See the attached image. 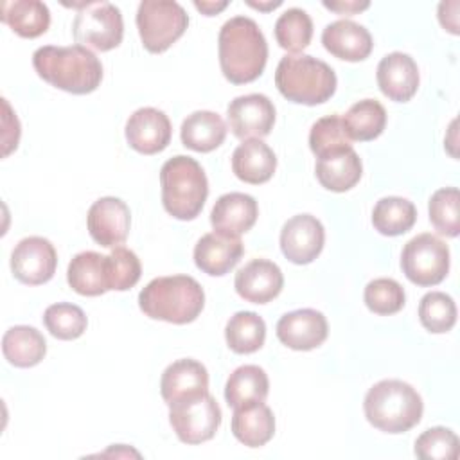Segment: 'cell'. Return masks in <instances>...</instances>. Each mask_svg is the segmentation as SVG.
I'll list each match as a JSON object with an SVG mask.
<instances>
[{"label": "cell", "mask_w": 460, "mask_h": 460, "mask_svg": "<svg viewBox=\"0 0 460 460\" xmlns=\"http://www.w3.org/2000/svg\"><path fill=\"white\" fill-rule=\"evenodd\" d=\"M228 5V2L226 0H223V2H194V7L198 9V11H201L205 16H214V14H217L219 11H223L225 7Z\"/></svg>", "instance_id": "cell-43"}, {"label": "cell", "mask_w": 460, "mask_h": 460, "mask_svg": "<svg viewBox=\"0 0 460 460\" xmlns=\"http://www.w3.org/2000/svg\"><path fill=\"white\" fill-rule=\"evenodd\" d=\"M377 84L385 97L395 102H408L419 88V66L404 52H390L377 65Z\"/></svg>", "instance_id": "cell-18"}, {"label": "cell", "mask_w": 460, "mask_h": 460, "mask_svg": "<svg viewBox=\"0 0 460 460\" xmlns=\"http://www.w3.org/2000/svg\"><path fill=\"white\" fill-rule=\"evenodd\" d=\"M270 392L268 374L257 365H243L235 368L225 385V399L228 406L237 408L248 402H264Z\"/></svg>", "instance_id": "cell-30"}, {"label": "cell", "mask_w": 460, "mask_h": 460, "mask_svg": "<svg viewBox=\"0 0 460 460\" xmlns=\"http://www.w3.org/2000/svg\"><path fill=\"white\" fill-rule=\"evenodd\" d=\"M401 268L410 282L422 288L437 286L449 271V248L433 234H419L404 244Z\"/></svg>", "instance_id": "cell-9"}, {"label": "cell", "mask_w": 460, "mask_h": 460, "mask_svg": "<svg viewBox=\"0 0 460 460\" xmlns=\"http://www.w3.org/2000/svg\"><path fill=\"white\" fill-rule=\"evenodd\" d=\"M275 86L288 101L314 106L334 95L336 74L325 61L309 54H289L277 65Z\"/></svg>", "instance_id": "cell-5"}, {"label": "cell", "mask_w": 460, "mask_h": 460, "mask_svg": "<svg viewBox=\"0 0 460 460\" xmlns=\"http://www.w3.org/2000/svg\"><path fill=\"white\" fill-rule=\"evenodd\" d=\"M341 120L350 140L368 142L385 131L386 110L376 99H363L352 104Z\"/></svg>", "instance_id": "cell-31"}, {"label": "cell", "mask_w": 460, "mask_h": 460, "mask_svg": "<svg viewBox=\"0 0 460 460\" xmlns=\"http://www.w3.org/2000/svg\"><path fill=\"white\" fill-rule=\"evenodd\" d=\"M367 307L376 314H395L406 304L402 286L394 279H374L367 284L363 293Z\"/></svg>", "instance_id": "cell-39"}, {"label": "cell", "mask_w": 460, "mask_h": 460, "mask_svg": "<svg viewBox=\"0 0 460 460\" xmlns=\"http://www.w3.org/2000/svg\"><path fill=\"white\" fill-rule=\"evenodd\" d=\"M32 66L43 81L75 95L92 93L102 81L99 58L83 45L40 47L32 54Z\"/></svg>", "instance_id": "cell-2"}, {"label": "cell", "mask_w": 460, "mask_h": 460, "mask_svg": "<svg viewBox=\"0 0 460 460\" xmlns=\"http://www.w3.org/2000/svg\"><path fill=\"white\" fill-rule=\"evenodd\" d=\"M284 286L280 268L266 259H253L244 264L234 279V288L241 298L252 304H268L279 296Z\"/></svg>", "instance_id": "cell-17"}, {"label": "cell", "mask_w": 460, "mask_h": 460, "mask_svg": "<svg viewBox=\"0 0 460 460\" xmlns=\"http://www.w3.org/2000/svg\"><path fill=\"white\" fill-rule=\"evenodd\" d=\"M0 20L22 38H38L50 25V11L38 0H5L0 4Z\"/></svg>", "instance_id": "cell-28"}, {"label": "cell", "mask_w": 460, "mask_h": 460, "mask_svg": "<svg viewBox=\"0 0 460 460\" xmlns=\"http://www.w3.org/2000/svg\"><path fill=\"white\" fill-rule=\"evenodd\" d=\"M203 305V288L189 275L153 279L138 295V307L146 316L176 325L194 322Z\"/></svg>", "instance_id": "cell-3"}, {"label": "cell", "mask_w": 460, "mask_h": 460, "mask_svg": "<svg viewBox=\"0 0 460 460\" xmlns=\"http://www.w3.org/2000/svg\"><path fill=\"white\" fill-rule=\"evenodd\" d=\"M244 252L239 237L225 235L219 232L205 234L194 246L196 266L212 277H223L241 261Z\"/></svg>", "instance_id": "cell-19"}, {"label": "cell", "mask_w": 460, "mask_h": 460, "mask_svg": "<svg viewBox=\"0 0 460 460\" xmlns=\"http://www.w3.org/2000/svg\"><path fill=\"white\" fill-rule=\"evenodd\" d=\"M230 131L241 138H262L270 135L275 124V106L262 93L235 97L226 108Z\"/></svg>", "instance_id": "cell-12"}, {"label": "cell", "mask_w": 460, "mask_h": 460, "mask_svg": "<svg viewBox=\"0 0 460 460\" xmlns=\"http://www.w3.org/2000/svg\"><path fill=\"white\" fill-rule=\"evenodd\" d=\"M282 2L280 0H277V2H270V4H257V2H248V5H252V7H255V9H259V11H270V9H275V7H279Z\"/></svg>", "instance_id": "cell-44"}, {"label": "cell", "mask_w": 460, "mask_h": 460, "mask_svg": "<svg viewBox=\"0 0 460 460\" xmlns=\"http://www.w3.org/2000/svg\"><path fill=\"white\" fill-rule=\"evenodd\" d=\"M417 221L415 205L399 196L381 198L372 210V225L383 235H401L406 234Z\"/></svg>", "instance_id": "cell-32"}, {"label": "cell", "mask_w": 460, "mask_h": 460, "mask_svg": "<svg viewBox=\"0 0 460 460\" xmlns=\"http://www.w3.org/2000/svg\"><path fill=\"white\" fill-rule=\"evenodd\" d=\"M370 2H358V0H350V2H323V7H327L329 11H334L338 14L343 16H352L358 14L365 9H368Z\"/></svg>", "instance_id": "cell-42"}, {"label": "cell", "mask_w": 460, "mask_h": 460, "mask_svg": "<svg viewBox=\"0 0 460 460\" xmlns=\"http://www.w3.org/2000/svg\"><path fill=\"white\" fill-rule=\"evenodd\" d=\"M2 352L11 365L29 368L45 358L47 341L38 329L31 325H14L7 329L2 338Z\"/></svg>", "instance_id": "cell-29"}, {"label": "cell", "mask_w": 460, "mask_h": 460, "mask_svg": "<svg viewBox=\"0 0 460 460\" xmlns=\"http://www.w3.org/2000/svg\"><path fill=\"white\" fill-rule=\"evenodd\" d=\"M232 433L241 444L248 447L264 446L273 438L275 433L273 411L261 401L234 408Z\"/></svg>", "instance_id": "cell-25"}, {"label": "cell", "mask_w": 460, "mask_h": 460, "mask_svg": "<svg viewBox=\"0 0 460 460\" xmlns=\"http://www.w3.org/2000/svg\"><path fill=\"white\" fill-rule=\"evenodd\" d=\"M162 203L167 214L176 219H194L208 196V181L203 167L190 156L169 158L160 169Z\"/></svg>", "instance_id": "cell-6"}, {"label": "cell", "mask_w": 460, "mask_h": 460, "mask_svg": "<svg viewBox=\"0 0 460 460\" xmlns=\"http://www.w3.org/2000/svg\"><path fill=\"white\" fill-rule=\"evenodd\" d=\"M189 16L178 2L144 0L137 11V27L146 50L153 54L165 52L183 36Z\"/></svg>", "instance_id": "cell-7"}, {"label": "cell", "mask_w": 460, "mask_h": 460, "mask_svg": "<svg viewBox=\"0 0 460 460\" xmlns=\"http://www.w3.org/2000/svg\"><path fill=\"white\" fill-rule=\"evenodd\" d=\"M142 275V266L135 252L117 246L108 255V286L115 291L131 289Z\"/></svg>", "instance_id": "cell-41"}, {"label": "cell", "mask_w": 460, "mask_h": 460, "mask_svg": "<svg viewBox=\"0 0 460 460\" xmlns=\"http://www.w3.org/2000/svg\"><path fill=\"white\" fill-rule=\"evenodd\" d=\"M86 226L92 239L104 248L120 246L129 234L131 212L129 207L113 196L99 198L86 216Z\"/></svg>", "instance_id": "cell-13"}, {"label": "cell", "mask_w": 460, "mask_h": 460, "mask_svg": "<svg viewBox=\"0 0 460 460\" xmlns=\"http://www.w3.org/2000/svg\"><path fill=\"white\" fill-rule=\"evenodd\" d=\"M77 11L72 23L77 45L93 50H111L120 45L124 36V22L120 9L110 2H88L72 5Z\"/></svg>", "instance_id": "cell-8"}, {"label": "cell", "mask_w": 460, "mask_h": 460, "mask_svg": "<svg viewBox=\"0 0 460 460\" xmlns=\"http://www.w3.org/2000/svg\"><path fill=\"white\" fill-rule=\"evenodd\" d=\"M169 422L181 442L201 444L216 435L221 424V408L207 392L169 404Z\"/></svg>", "instance_id": "cell-10"}, {"label": "cell", "mask_w": 460, "mask_h": 460, "mask_svg": "<svg viewBox=\"0 0 460 460\" xmlns=\"http://www.w3.org/2000/svg\"><path fill=\"white\" fill-rule=\"evenodd\" d=\"M316 178L322 187L332 192L350 190L363 174V164L352 147L334 151L320 156L314 167Z\"/></svg>", "instance_id": "cell-24"}, {"label": "cell", "mask_w": 460, "mask_h": 460, "mask_svg": "<svg viewBox=\"0 0 460 460\" xmlns=\"http://www.w3.org/2000/svg\"><path fill=\"white\" fill-rule=\"evenodd\" d=\"M322 43L327 52L343 61H363L374 47L368 29L352 20L329 23L322 32Z\"/></svg>", "instance_id": "cell-22"}, {"label": "cell", "mask_w": 460, "mask_h": 460, "mask_svg": "<svg viewBox=\"0 0 460 460\" xmlns=\"http://www.w3.org/2000/svg\"><path fill=\"white\" fill-rule=\"evenodd\" d=\"M68 286L83 296H99L110 291L108 286V255L97 252L77 253L66 270Z\"/></svg>", "instance_id": "cell-26"}, {"label": "cell", "mask_w": 460, "mask_h": 460, "mask_svg": "<svg viewBox=\"0 0 460 460\" xmlns=\"http://www.w3.org/2000/svg\"><path fill=\"white\" fill-rule=\"evenodd\" d=\"M367 420L385 433H404L422 417V399L417 390L401 379H383L365 395Z\"/></svg>", "instance_id": "cell-4"}, {"label": "cell", "mask_w": 460, "mask_h": 460, "mask_svg": "<svg viewBox=\"0 0 460 460\" xmlns=\"http://www.w3.org/2000/svg\"><path fill=\"white\" fill-rule=\"evenodd\" d=\"M323 225L311 214H298L288 219L280 230V250L293 264H309L323 250Z\"/></svg>", "instance_id": "cell-14"}, {"label": "cell", "mask_w": 460, "mask_h": 460, "mask_svg": "<svg viewBox=\"0 0 460 460\" xmlns=\"http://www.w3.org/2000/svg\"><path fill=\"white\" fill-rule=\"evenodd\" d=\"M58 266V253L54 244L40 235L22 239L11 253V271L16 280L40 286L49 282Z\"/></svg>", "instance_id": "cell-11"}, {"label": "cell", "mask_w": 460, "mask_h": 460, "mask_svg": "<svg viewBox=\"0 0 460 460\" xmlns=\"http://www.w3.org/2000/svg\"><path fill=\"white\" fill-rule=\"evenodd\" d=\"M275 169L277 156L273 149L261 138L244 140L232 155V171L244 183H266L273 176Z\"/></svg>", "instance_id": "cell-23"}, {"label": "cell", "mask_w": 460, "mask_h": 460, "mask_svg": "<svg viewBox=\"0 0 460 460\" xmlns=\"http://www.w3.org/2000/svg\"><path fill=\"white\" fill-rule=\"evenodd\" d=\"M172 128L169 117L156 108L146 106L133 111L126 122L128 144L142 155H156L171 142Z\"/></svg>", "instance_id": "cell-15"}, {"label": "cell", "mask_w": 460, "mask_h": 460, "mask_svg": "<svg viewBox=\"0 0 460 460\" xmlns=\"http://www.w3.org/2000/svg\"><path fill=\"white\" fill-rule=\"evenodd\" d=\"M259 216V207L253 196L244 192H228L217 198L210 212L214 232L239 237L248 232Z\"/></svg>", "instance_id": "cell-21"}, {"label": "cell", "mask_w": 460, "mask_h": 460, "mask_svg": "<svg viewBox=\"0 0 460 460\" xmlns=\"http://www.w3.org/2000/svg\"><path fill=\"white\" fill-rule=\"evenodd\" d=\"M350 142L352 140L347 137L340 115H327L318 119L309 131V147L316 158L345 147H352Z\"/></svg>", "instance_id": "cell-38"}, {"label": "cell", "mask_w": 460, "mask_h": 460, "mask_svg": "<svg viewBox=\"0 0 460 460\" xmlns=\"http://www.w3.org/2000/svg\"><path fill=\"white\" fill-rule=\"evenodd\" d=\"M419 320L422 327L433 334L451 331L456 322L455 300L442 291L426 293L419 304Z\"/></svg>", "instance_id": "cell-35"}, {"label": "cell", "mask_w": 460, "mask_h": 460, "mask_svg": "<svg viewBox=\"0 0 460 460\" xmlns=\"http://www.w3.org/2000/svg\"><path fill=\"white\" fill-rule=\"evenodd\" d=\"M207 392H208V372L196 359H190V358L176 359L162 374L160 394L167 404H174L181 399H189Z\"/></svg>", "instance_id": "cell-20"}, {"label": "cell", "mask_w": 460, "mask_h": 460, "mask_svg": "<svg viewBox=\"0 0 460 460\" xmlns=\"http://www.w3.org/2000/svg\"><path fill=\"white\" fill-rule=\"evenodd\" d=\"M43 323L47 331L58 340H75L86 331L88 320L79 305L58 302L45 309Z\"/></svg>", "instance_id": "cell-36"}, {"label": "cell", "mask_w": 460, "mask_h": 460, "mask_svg": "<svg viewBox=\"0 0 460 460\" xmlns=\"http://www.w3.org/2000/svg\"><path fill=\"white\" fill-rule=\"evenodd\" d=\"M219 66L232 84L255 81L268 61V43L259 25L246 16L226 20L217 36Z\"/></svg>", "instance_id": "cell-1"}, {"label": "cell", "mask_w": 460, "mask_h": 460, "mask_svg": "<svg viewBox=\"0 0 460 460\" xmlns=\"http://www.w3.org/2000/svg\"><path fill=\"white\" fill-rule=\"evenodd\" d=\"M458 203L460 194L456 187H446L438 189L429 198V221L433 228L446 235V237H456L460 232V216H458Z\"/></svg>", "instance_id": "cell-37"}, {"label": "cell", "mask_w": 460, "mask_h": 460, "mask_svg": "<svg viewBox=\"0 0 460 460\" xmlns=\"http://www.w3.org/2000/svg\"><path fill=\"white\" fill-rule=\"evenodd\" d=\"M458 437L453 429L435 426L420 433L415 440V455L422 460H456Z\"/></svg>", "instance_id": "cell-40"}, {"label": "cell", "mask_w": 460, "mask_h": 460, "mask_svg": "<svg viewBox=\"0 0 460 460\" xmlns=\"http://www.w3.org/2000/svg\"><path fill=\"white\" fill-rule=\"evenodd\" d=\"M313 38L311 16L298 7L284 11L275 22V40L288 52L304 50Z\"/></svg>", "instance_id": "cell-34"}, {"label": "cell", "mask_w": 460, "mask_h": 460, "mask_svg": "<svg viewBox=\"0 0 460 460\" xmlns=\"http://www.w3.org/2000/svg\"><path fill=\"white\" fill-rule=\"evenodd\" d=\"M180 137L185 147L198 153H210L225 142L226 124L217 113L198 110L181 122Z\"/></svg>", "instance_id": "cell-27"}, {"label": "cell", "mask_w": 460, "mask_h": 460, "mask_svg": "<svg viewBox=\"0 0 460 460\" xmlns=\"http://www.w3.org/2000/svg\"><path fill=\"white\" fill-rule=\"evenodd\" d=\"M225 340L235 354H252L264 345L266 323L253 311H239L226 322Z\"/></svg>", "instance_id": "cell-33"}, {"label": "cell", "mask_w": 460, "mask_h": 460, "mask_svg": "<svg viewBox=\"0 0 460 460\" xmlns=\"http://www.w3.org/2000/svg\"><path fill=\"white\" fill-rule=\"evenodd\" d=\"M329 334L327 318L316 309H296L277 322V338L293 350H313Z\"/></svg>", "instance_id": "cell-16"}]
</instances>
